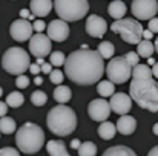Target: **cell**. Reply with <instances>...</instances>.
Here are the masks:
<instances>
[{
    "instance_id": "obj_50",
    "label": "cell",
    "mask_w": 158,
    "mask_h": 156,
    "mask_svg": "<svg viewBox=\"0 0 158 156\" xmlns=\"http://www.w3.org/2000/svg\"><path fill=\"white\" fill-rule=\"evenodd\" d=\"M155 51L158 52V37H157V40H155Z\"/></svg>"
},
{
    "instance_id": "obj_42",
    "label": "cell",
    "mask_w": 158,
    "mask_h": 156,
    "mask_svg": "<svg viewBox=\"0 0 158 156\" xmlns=\"http://www.w3.org/2000/svg\"><path fill=\"white\" fill-rule=\"evenodd\" d=\"M152 35H154V32H151L149 29H146V31L143 32V40H149V42H151Z\"/></svg>"
},
{
    "instance_id": "obj_30",
    "label": "cell",
    "mask_w": 158,
    "mask_h": 156,
    "mask_svg": "<svg viewBox=\"0 0 158 156\" xmlns=\"http://www.w3.org/2000/svg\"><path fill=\"white\" fill-rule=\"evenodd\" d=\"M31 103L34 106H37V107H43L45 104L48 103V95L43 90H35L31 95Z\"/></svg>"
},
{
    "instance_id": "obj_1",
    "label": "cell",
    "mask_w": 158,
    "mask_h": 156,
    "mask_svg": "<svg viewBox=\"0 0 158 156\" xmlns=\"http://www.w3.org/2000/svg\"><path fill=\"white\" fill-rule=\"evenodd\" d=\"M66 77L78 86H91L100 81L105 74V61L98 51H91L83 46L71 52L64 63Z\"/></svg>"
},
{
    "instance_id": "obj_18",
    "label": "cell",
    "mask_w": 158,
    "mask_h": 156,
    "mask_svg": "<svg viewBox=\"0 0 158 156\" xmlns=\"http://www.w3.org/2000/svg\"><path fill=\"white\" fill-rule=\"evenodd\" d=\"M126 11H127V8H126V5H124L121 0H114V2H110L109 6H107V12H109V15H110L115 22L123 20V17L126 15Z\"/></svg>"
},
{
    "instance_id": "obj_35",
    "label": "cell",
    "mask_w": 158,
    "mask_h": 156,
    "mask_svg": "<svg viewBox=\"0 0 158 156\" xmlns=\"http://www.w3.org/2000/svg\"><path fill=\"white\" fill-rule=\"evenodd\" d=\"M0 156H20V153L14 147H3L0 149Z\"/></svg>"
},
{
    "instance_id": "obj_6",
    "label": "cell",
    "mask_w": 158,
    "mask_h": 156,
    "mask_svg": "<svg viewBox=\"0 0 158 156\" xmlns=\"http://www.w3.org/2000/svg\"><path fill=\"white\" fill-rule=\"evenodd\" d=\"M54 8L60 20L77 22L81 20L89 11V2L86 0H55Z\"/></svg>"
},
{
    "instance_id": "obj_41",
    "label": "cell",
    "mask_w": 158,
    "mask_h": 156,
    "mask_svg": "<svg viewBox=\"0 0 158 156\" xmlns=\"http://www.w3.org/2000/svg\"><path fill=\"white\" fill-rule=\"evenodd\" d=\"M52 64H49V63H45L43 66H42V72L43 74H51L52 72V67H51Z\"/></svg>"
},
{
    "instance_id": "obj_23",
    "label": "cell",
    "mask_w": 158,
    "mask_h": 156,
    "mask_svg": "<svg viewBox=\"0 0 158 156\" xmlns=\"http://www.w3.org/2000/svg\"><path fill=\"white\" fill-rule=\"evenodd\" d=\"M154 52H155V45H152V42L149 40H141V43L137 48V54L144 58H152Z\"/></svg>"
},
{
    "instance_id": "obj_36",
    "label": "cell",
    "mask_w": 158,
    "mask_h": 156,
    "mask_svg": "<svg viewBox=\"0 0 158 156\" xmlns=\"http://www.w3.org/2000/svg\"><path fill=\"white\" fill-rule=\"evenodd\" d=\"M32 28H34V31H37V34H42V32L46 29V25H45L43 20H35V22L32 23Z\"/></svg>"
},
{
    "instance_id": "obj_25",
    "label": "cell",
    "mask_w": 158,
    "mask_h": 156,
    "mask_svg": "<svg viewBox=\"0 0 158 156\" xmlns=\"http://www.w3.org/2000/svg\"><path fill=\"white\" fill-rule=\"evenodd\" d=\"M0 132L3 135H11L15 132V121L11 116H3L0 118Z\"/></svg>"
},
{
    "instance_id": "obj_9",
    "label": "cell",
    "mask_w": 158,
    "mask_h": 156,
    "mask_svg": "<svg viewBox=\"0 0 158 156\" xmlns=\"http://www.w3.org/2000/svg\"><path fill=\"white\" fill-rule=\"evenodd\" d=\"M131 11L135 20H152L158 12V2L155 0H134Z\"/></svg>"
},
{
    "instance_id": "obj_47",
    "label": "cell",
    "mask_w": 158,
    "mask_h": 156,
    "mask_svg": "<svg viewBox=\"0 0 158 156\" xmlns=\"http://www.w3.org/2000/svg\"><path fill=\"white\" fill-rule=\"evenodd\" d=\"M152 132H154V135H157V136H158V122H157V124H154V127H152Z\"/></svg>"
},
{
    "instance_id": "obj_29",
    "label": "cell",
    "mask_w": 158,
    "mask_h": 156,
    "mask_svg": "<svg viewBox=\"0 0 158 156\" xmlns=\"http://www.w3.org/2000/svg\"><path fill=\"white\" fill-rule=\"evenodd\" d=\"M97 155V146L91 141H85L81 142L80 149H78V156H95Z\"/></svg>"
},
{
    "instance_id": "obj_24",
    "label": "cell",
    "mask_w": 158,
    "mask_h": 156,
    "mask_svg": "<svg viewBox=\"0 0 158 156\" xmlns=\"http://www.w3.org/2000/svg\"><path fill=\"white\" fill-rule=\"evenodd\" d=\"M97 92H98L102 97H112V95H115V86H114L112 81L103 80V81L98 83V86H97Z\"/></svg>"
},
{
    "instance_id": "obj_44",
    "label": "cell",
    "mask_w": 158,
    "mask_h": 156,
    "mask_svg": "<svg viewBox=\"0 0 158 156\" xmlns=\"http://www.w3.org/2000/svg\"><path fill=\"white\" fill-rule=\"evenodd\" d=\"M148 156H158V146H155L154 149H151V152L148 153Z\"/></svg>"
},
{
    "instance_id": "obj_48",
    "label": "cell",
    "mask_w": 158,
    "mask_h": 156,
    "mask_svg": "<svg viewBox=\"0 0 158 156\" xmlns=\"http://www.w3.org/2000/svg\"><path fill=\"white\" fill-rule=\"evenodd\" d=\"M37 64H39V66H43V64H45L43 58H37Z\"/></svg>"
},
{
    "instance_id": "obj_52",
    "label": "cell",
    "mask_w": 158,
    "mask_h": 156,
    "mask_svg": "<svg viewBox=\"0 0 158 156\" xmlns=\"http://www.w3.org/2000/svg\"><path fill=\"white\" fill-rule=\"evenodd\" d=\"M0 133H2V132H0Z\"/></svg>"
},
{
    "instance_id": "obj_7",
    "label": "cell",
    "mask_w": 158,
    "mask_h": 156,
    "mask_svg": "<svg viewBox=\"0 0 158 156\" xmlns=\"http://www.w3.org/2000/svg\"><path fill=\"white\" fill-rule=\"evenodd\" d=\"M110 31L115 34H120L121 38L129 45H140L143 38V26L135 18H123L118 22H114L110 25Z\"/></svg>"
},
{
    "instance_id": "obj_10",
    "label": "cell",
    "mask_w": 158,
    "mask_h": 156,
    "mask_svg": "<svg viewBox=\"0 0 158 156\" xmlns=\"http://www.w3.org/2000/svg\"><path fill=\"white\" fill-rule=\"evenodd\" d=\"M32 25L28 22V20H23V18H19V20H14L9 26V34L11 37L15 40V42H28L32 38Z\"/></svg>"
},
{
    "instance_id": "obj_27",
    "label": "cell",
    "mask_w": 158,
    "mask_h": 156,
    "mask_svg": "<svg viewBox=\"0 0 158 156\" xmlns=\"http://www.w3.org/2000/svg\"><path fill=\"white\" fill-rule=\"evenodd\" d=\"M98 54L103 57V60L107 58V60H112V57H114V54H115V48H114V45L110 43V42H102L100 45H98Z\"/></svg>"
},
{
    "instance_id": "obj_40",
    "label": "cell",
    "mask_w": 158,
    "mask_h": 156,
    "mask_svg": "<svg viewBox=\"0 0 158 156\" xmlns=\"http://www.w3.org/2000/svg\"><path fill=\"white\" fill-rule=\"evenodd\" d=\"M20 17H22L23 20H26V18H34V15H31L28 9H20Z\"/></svg>"
},
{
    "instance_id": "obj_34",
    "label": "cell",
    "mask_w": 158,
    "mask_h": 156,
    "mask_svg": "<svg viewBox=\"0 0 158 156\" xmlns=\"http://www.w3.org/2000/svg\"><path fill=\"white\" fill-rule=\"evenodd\" d=\"M15 86H17L19 89H26V87L29 86V78H28L26 75L17 77V78H15Z\"/></svg>"
},
{
    "instance_id": "obj_22",
    "label": "cell",
    "mask_w": 158,
    "mask_h": 156,
    "mask_svg": "<svg viewBox=\"0 0 158 156\" xmlns=\"http://www.w3.org/2000/svg\"><path fill=\"white\" fill-rule=\"evenodd\" d=\"M72 98V90L68 86H57L54 90V100L60 104L68 103Z\"/></svg>"
},
{
    "instance_id": "obj_39",
    "label": "cell",
    "mask_w": 158,
    "mask_h": 156,
    "mask_svg": "<svg viewBox=\"0 0 158 156\" xmlns=\"http://www.w3.org/2000/svg\"><path fill=\"white\" fill-rule=\"evenodd\" d=\"M6 112H8V104L0 101V118H3L6 115Z\"/></svg>"
},
{
    "instance_id": "obj_12",
    "label": "cell",
    "mask_w": 158,
    "mask_h": 156,
    "mask_svg": "<svg viewBox=\"0 0 158 156\" xmlns=\"http://www.w3.org/2000/svg\"><path fill=\"white\" fill-rule=\"evenodd\" d=\"M110 104L103 98H97L92 100L88 106V115L91 116V119L98 121V122H105L110 115Z\"/></svg>"
},
{
    "instance_id": "obj_11",
    "label": "cell",
    "mask_w": 158,
    "mask_h": 156,
    "mask_svg": "<svg viewBox=\"0 0 158 156\" xmlns=\"http://www.w3.org/2000/svg\"><path fill=\"white\" fill-rule=\"evenodd\" d=\"M29 52L37 58H45L51 55V38L43 34H35L29 40Z\"/></svg>"
},
{
    "instance_id": "obj_3",
    "label": "cell",
    "mask_w": 158,
    "mask_h": 156,
    "mask_svg": "<svg viewBox=\"0 0 158 156\" xmlns=\"http://www.w3.org/2000/svg\"><path fill=\"white\" fill-rule=\"evenodd\" d=\"M77 115L74 109L66 104H58L48 112V129L57 136H68L77 129Z\"/></svg>"
},
{
    "instance_id": "obj_8",
    "label": "cell",
    "mask_w": 158,
    "mask_h": 156,
    "mask_svg": "<svg viewBox=\"0 0 158 156\" xmlns=\"http://www.w3.org/2000/svg\"><path fill=\"white\" fill-rule=\"evenodd\" d=\"M106 75L114 84H123L132 77V66L124 57H114L106 66Z\"/></svg>"
},
{
    "instance_id": "obj_15",
    "label": "cell",
    "mask_w": 158,
    "mask_h": 156,
    "mask_svg": "<svg viewBox=\"0 0 158 156\" xmlns=\"http://www.w3.org/2000/svg\"><path fill=\"white\" fill-rule=\"evenodd\" d=\"M110 109L117 113V115H126L129 110H131V107H132V98L129 97V95H126V94H123V92H118V94H115V95H112L110 97Z\"/></svg>"
},
{
    "instance_id": "obj_26",
    "label": "cell",
    "mask_w": 158,
    "mask_h": 156,
    "mask_svg": "<svg viewBox=\"0 0 158 156\" xmlns=\"http://www.w3.org/2000/svg\"><path fill=\"white\" fill-rule=\"evenodd\" d=\"M5 103L8 104V107H20L22 104L25 103V97L22 95V92L15 90V92H11L8 97H6V101Z\"/></svg>"
},
{
    "instance_id": "obj_20",
    "label": "cell",
    "mask_w": 158,
    "mask_h": 156,
    "mask_svg": "<svg viewBox=\"0 0 158 156\" xmlns=\"http://www.w3.org/2000/svg\"><path fill=\"white\" fill-rule=\"evenodd\" d=\"M102 156H137V153L126 146H114L106 149Z\"/></svg>"
},
{
    "instance_id": "obj_51",
    "label": "cell",
    "mask_w": 158,
    "mask_h": 156,
    "mask_svg": "<svg viewBox=\"0 0 158 156\" xmlns=\"http://www.w3.org/2000/svg\"><path fill=\"white\" fill-rule=\"evenodd\" d=\"M2 95H3V89L0 87V97H2Z\"/></svg>"
},
{
    "instance_id": "obj_45",
    "label": "cell",
    "mask_w": 158,
    "mask_h": 156,
    "mask_svg": "<svg viewBox=\"0 0 158 156\" xmlns=\"http://www.w3.org/2000/svg\"><path fill=\"white\" fill-rule=\"evenodd\" d=\"M152 75H154V78H158V63H155L152 67Z\"/></svg>"
},
{
    "instance_id": "obj_5",
    "label": "cell",
    "mask_w": 158,
    "mask_h": 156,
    "mask_svg": "<svg viewBox=\"0 0 158 156\" xmlns=\"http://www.w3.org/2000/svg\"><path fill=\"white\" fill-rule=\"evenodd\" d=\"M31 66L29 54L23 48H9L2 57V67L11 75H23Z\"/></svg>"
},
{
    "instance_id": "obj_16",
    "label": "cell",
    "mask_w": 158,
    "mask_h": 156,
    "mask_svg": "<svg viewBox=\"0 0 158 156\" xmlns=\"http://www.w3.org/2000/svg\"><path fill=\"white\" fill-rule=\"evenodd\" d=\"M115 126H117V132H120L121 135H132L137 129V121L131 115H123L118 118Z\"/></svg>"
},
{
    "instance_id": "obj_33",
    "label": "cell",
    "mask_w": 158,
    "mask_h": 156,
    "mask_svg": "<svg viewBox=\"0 0 158 156\" xmlns=\"http://www.w3.org/2000/svg\"><path fill=\"white\" fill-rule=\"evenodd\" d=\"M124 58H126V61L132 66V67H135V66H138L140 63H138V60H140V55L137 54V52H134V51H131V52H127L126 55H124Z\"/></svg>"
},
{
    "instance_id": "obj_14",
    "label": "cell",
    "mask_w": 158,
    "mask_h": 156,
    "mask_svg": "<svg viewBox=\"0 0 158 156\" xmlns=\"http://www.w3.org/2000/svg\"><path fill=\"white\" fill-rule=\"evenodd\" d=\"M107 31V23L103 17L97 15V14H92L86 18V32L91 35V37H95V38H102Z\"/></svg>"
},
{
    "instance_id": "obj_43",
    "label": "cell",
    "mask_w": 158,
    "mask_h": 156,
    "mask_svg": "<svg viewBox=\"0 0 158 156\" xmlns=\"http://www.w3.org/2000/svg\"><path fill=\"white\" fill-rule=\"evenodd\" d=\"M80 146H81V142H80V139H72V142H71V147L72 149H80Z\"/></svg>"
},
{
    "instance_id": "obj_32",
    "label": "cell",
    "mask_w": 158,
    "mask_h": 156,
    "mask_svg": "<svg viewBox=\"0 0 158 156\" xmlns=\"http://www.w3.org/2000/svg\"><path fill=\"white\" fill-rule=\"evenodd\" d=\"M49 80L52 84H57V86H61L63 80H64V74L60 70V69H54L52 72L49 74Z\"/></svg>"
},
{
    "instance_id": "obj_2",
    "label": "cell",
    "mask_w": 158,
    "mask_h": 156,
    "mask_svg": "<svg viewBox=\"0 0 158 156\" xmlns=\"http://www.w3.org/2000/svg\"><path fill=\"white\" fill-rule=\"evenodd\" d=\"M129 97L141 109L158 112V81L154 77L132 78L129 86Z\"/></svg>"
},
{
    "instance_id": "obj_49",
    "label": "cell",
    "mask_w": 158,
    "mask_h": 156,
    "mask_svg": "<svg viewBox=\"0 0 158 156\" xmlns=\"http://www.w3.org/2000/svg\"><path fill=\"white\" fill-rule=\"evenodd\" d=\"M149 64H155V60L154 58H149Z\"/></svg>"
},
{
    "instance_id": "obj_37",
    "label": "cell",
    "mask_w": 158,
    "mask_h": 156,
    "mask_svg": "<svg viewBox=\"0 0 158 156\" xmlns=\"http://www.w3.org/2000/svg\"><path fill=\"white\" fill-rule=\"evenodd\" d=\"M148 29H149L151 32H154V34H158V17L152 18V20H149V26H148Z\"/></svg>"
},
{
    "instance_id": "obj_28",
    "label": "cell",
    "mask_w": 158,
    "mask_h": 156,
    "mask_svg": "<svg viewBox=\"0 0 158 156\" xmlns=\"http://www.w3.org/2000/svg\"><path fill=\"white\" fill-rule=\"evenodd\" d=\"M148 77H154L152 75V69L148 64H138V66L134 67L132 78H148Z\"/></svg>"
},
{
    "instance_id": "obj_38",
    "label": "cell",
    "mask_w": 158,
    "mask_h": 156,
    "mask_svg": "<svg viewBox=\"0 0 158 156\" xmlns=\"http://www.w3.org/2000/svg\"><path fill=\"white\" fill-rule=\"evenodd\" d=\"M40 69H42V66H39L37 63H35V64H31V66H29V72H31L32 75H37V74L40 72Z\"/></svg>"
},
{
    "instance_id": "obj_46",
    "label": "cell",
    "mask_w": 158,
    "mask_h": 156,
    "mask_svg": "<svg viewBox=\"0 0 158 156\" xmlns=\"http://www.w3.org/2000/svg\"><path fill=\"white\" fill-rule=\"evenodd\" d=\"M34 83H35L37 86H42V84H43V78H42V77H37V78L34 80Z\"/></svg>"
},
{
    "instance_id": "obj_31",
    "label": "cell",
    "mask_w": 158,
    "mask_h": 156,
    "mask_svg": "<svg viewBox=\"0 0 158 156\" xmlns=\"http://www.w3.org/2000/svg\"><path fill=\"white\" fill-rule=\"evenodd\" d=\"M49 57H51V64H52V66H57V67H58V66H63V64L66 63L64 54L61 51H54Z\"/></svg>"
},
{
    "instance_id": "obj_19",
    "label": "cell",
    "mask_w": 158,
    "mask_h": 156,
    "mask_svg": "<svg viewBox=\"0 0 158 156\" xmlns=\"http://www.w3.org/2000/svg\"><path fill=\"white\" fill-rule=\"evenodd\" d=\"M46 150H48L49 156H71L69 152H68V149H66V146H64V142L60 141V139H51V141H48Z\"/></svg>"
},
{
    "instance_id": "obj_17",
    "label": "cell",
    "mask_w": 158,
    "mask_h": 156,
    "mask_svg": "<svg viewBox=\"0 0 158 156\" xmlns=\"http://www.w3.org/2000/svg\"><path fill=\"white\" fill-rule=\"evenodd\" d=\"M52 2L49 0H31L29 2V11L34 17H45L52 9Z\"/></svg>"
},
{
    "instance_id": "obj_21",
    "label": "cell",
    "mask_w": 158,
    "mask_h": 156,
    "mask_svg": "<svg viewBox=\"0 0 158 156\" xmlns=\"http://www.w3.org/2000/svg\"><path fill=\"white\" fill-rule=\"evenodd\" d=\"M115 133H117V126H114V124L109 122V121L102 122L100 127H98V136H100L102 139H105V141L112 139V138L115 136Z\"/></svg>"
},
{
    "instance_id": "obj_13",
    "label": "cell",
    "mask_w": 158,
    "mask_h": 156,
    "mask_svg": "<svg viewBox=\"0 0 158 156\" xmlns=\"http://www.w3.org/2000/svg\"><path fill=\"white\" fill-rule=\"evenodd\" d=\"M48 37L52 40V42H57V43H63L68 37H69V26L66 22L57 18V20H52L49 25H48Z\"/></svg>"
},
{
    "instance_id": "obj_4",
    "label": "cell",
    "mask_w": 158,
    "mask_h": 156,
    "mask_svg": "<svg viewBox=\"0 0 158 156\" xmlns=\"http://www.w3.org/2000/svg\"><path fill=\"white\" fill-rule=\"evenodd\" d=\"M15 144L20 152L34 155L45 146V132L34 122H25L15 133Z\"/></svg>"
}]
</instances>
